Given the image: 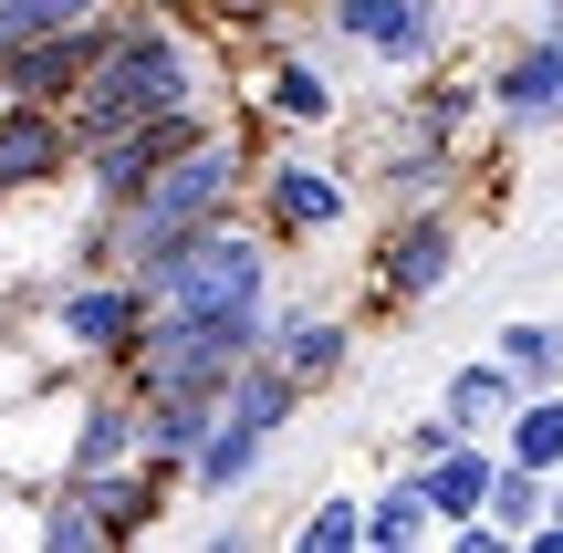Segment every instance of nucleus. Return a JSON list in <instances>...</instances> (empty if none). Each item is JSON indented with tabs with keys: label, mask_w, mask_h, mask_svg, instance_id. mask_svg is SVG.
I'll return each instance as SVG.
<instances>
[{
	"label": "nucleus",
	"mask_w": 563,
	"mask_h": 553,
	"mask_svg": "<svg viewBox=\"0 0 563 553\" xmlns=\"http://www.w3.org/2000/svg\"><path fill=\"white\" fill-rule=\"evenodd\" d=\"M167 104H230V53H220V32H199V21L136 11V0H125L115 32H104V53H95V74L63 95L74 157H84L95 136H115V125L167 115Z\"/></svg>",
	"instance_id": "nucleus-1"
},
{
	"label": "nucleus",
	"mask_w": 563,
	"mask_h": 553,
	"mask_svg": "<svg viewBox=\"0 0 563 553\" xmlns=\"http://www.w3.org/2000/svg\"><path fill=\"white\" fill-rule=\"evenodd\" d=\"M292 418H302L292 366H282V355H251V366L220 387V418H209L199 460H188V491H199V501H241L251 480L272 471V439L292 429Z\"/></svg>",
	"instance_id": "nucleus-2"
},
{
	"label": "nucleus",
	"mask_w": 563,
	"mask_h": 553,
	"mask_svg": "<svg viewBox=\"0 0 563 553\" xmlns=\"http://www.w3.org/2000/svg\"><path fill=\"white\" fill-rule=\"evenodd\" d=\"M146 283V303L157 313H209V303H251V292H272L282 283V241L251 209H230V220H209L199 241H178V251H157V262L136 272Z\"/></svg>",
	"instance_id": "nucleus-3"
},
{
	"label": "nucleus",
	"mask_w": 563,
	"mask_h": 553,
	"mask_svg": "<svg viewBox=\"0 0 563 553\" xmlns=\"http://www.w3.org/2000/svg\"><path fill=\"white\" fill-rule=\"evenodd\" d=\"M42 324H53L63 366L104 376V366H125L136 334H146V283H136V272H115V262H84V272H63V283L42 292Z\"/></svg>",
	"instance_id": "nucleus-4"
},
{
	"label": "nucleus",
	"mask_w": 563,
	"mask_h": 553,
	"mask_svg": "<svg viewBox=\"0 0 563 553\" xmlns=\"http://www.w3.org/2000/svg\"><path fill=\"white\" fill-rule=\"evenodd\" d=\"M313 21L334 32V53L376 63V74H428L449 53V0H323Z\"/></svg>",
	"instance_id": "nucleus-5"
},
{
	"label": "nucleus",
	"mask_w": 563,
	"mask_h": 553,
	"mask_svg": "<svg viewBox=\"0 0 563 553\" xmlns=\"http://www.w3.org/2000/svg\"><path fill=\"white\" fill-rule=\"evenodd\" d=\"M251 199H262V230H272V241H334V230L355 220V199H365V188L344 178V167L292 157V146H282V157L251 167Z\"/></svg>",
	"instance_id": "nucleus-6"
},
{
	"label": "nucleus",
	"mask_w": 563,
	"mask_h": 553,
	"mask_svg": "<svg viewBox=\"0 0 563 553\" xmlns=\"http://www.w3.org/2000/svg\"><path fill=\"white\" fill-rule=\"evenodd\" d=\"M460 283V220L449 209H386V241H376V303L386 313H418Z\"/></svg>",
	"instance_id": "nucleus-7"
},
{
	"label": "nucleus",
	"mask_w": 563,
	"mask_h": 553,
	"mask_svg": "<svg viewBox=\"0 0 563 553\" xmlns=\"http://www.w3.org/2000/svg\"><path fill=\"white\" fill-rule=\"evenodd\" d=\"M481 84H490V125H501V136H553L563 125V32L532 21Z\"/></svg>",
	"instance_id": "nucleus-8"
},
{
	"label": "nucleus",
	"mask_w": 563,
	"mask_h": 553,
	"mask_svg": "<svg viewBox=\"0 0 563 553\" xmlns=\"http://www.w3.org/2000/svg\"><path fill=\"white\" fill-rule=\"evenodd\" d=\"M104 32H115V11H104V21H63V32H21V42H0V104H63L84 74H95Z\"/></svg>",
	"instance_id": "nucleus-9"
},
{
	"label": "nucleus",
	"mask_w": 563,
	"mask_h": 553,
	"mask_svg": "<svg viewBox=\"0 0 563 553\" xmlns=\"http://www.w3.org/2000/svg\"><path fill=\"white\" fill-rule=\"evenodd\" d=\"M74 178V125L63 104H0V199H32V188Z\"/></svg>",
	"instance_id": "nucleus-10"
},
{
	"label": "nucleus",
	"mask_w": 563,
	"mask_h": 553,
	"mask_svg": "<svg viewBox=\"0 0 563 553\" xmlns=\"http://www.w3.org/2000/svg\"><path fill=\"white\" fill-rule=\"evenodd\" d=\"M481 125H490V84H481V74H439V63H428V95L397 104L386 136H418V146H449V157H460Z\"/></svg>",
	"instance_id": "nucleus-11"
},
{
	"label": "nucleus",
	"mask_w": 563,
	"mask_h": 553,
	"mask_svg": "<svg viewBox=\"0 0 563 553\" xmlns=\"http://www.w3.org/2000/svg\"><path fill=\"white\" fill-rule=\"evenodd\" d=\"M262 355H282V366H292L302 397H323V387H344V366H355V324H344V313H282Z\"/></svg>",
	"instance_id": "nucleus-12"
},
{
	"label": "nucleus",
	"mask_w": 563,
	"mask_h": 553,
	"mask_svg": "<svg viewBox=\"0 0 563 553\" xmlns=\"http://www.w3.org/2000/svg\"><path fill=\"white\" fill-rule=\"evenodd\" d=\"M84 491H95L104 533H115V543H136V533H157V512L178 501V471H157V460H125V471H95Z\"/></svg>",
	"instance_id": "nucleus-13"
},
{
	"label": "nucleus",
	"mask_w": 563,
	"mask_h": 553,
	"mask_svg": "<svg viewBox=\"0 0 563 553\" xmlns=\"http://www.w3.org/2000/svg\"><path fill=\"white\" fill-rule=\"evenodd\" d=\"M439 543V501H428V471L407 460L376 501H365V553H428Z\"/></svg>",
	"instance_id": "nucleus-14"
},
{
	"label": "nucleus",
	"mask_w": 563,
	"mask_h": 553,
	"mask_svg": "<svg viewBox=\"0 0 563 553\" xmlns=\"http://www.w3.org/2000/svg\"><path fill=\"white\" fill-rule=\"evenodd\" d=\"M511 397H522V376H511L501 355H470V366H449V376H439V418H449V429H470V439L501 429Z\"/></svg>",
	"instance_id": "nucleus-15"
},
{
	"label": "nucleus",
	"mask_w": 563,
	"mask_h": 553,
	"mask_svg": "<svg viewBox=\"0 0 563 553\" xmlns=\"http://www.w3.org/2000/svg\"><path fill=\"white\" fill-rule=\"evenodd\" d=\"M418 471H428V501H439V533H449V522H470V512L490 501V471H501V450H490V439H449V450H428Z\"/></svg>",
	"instance_id": "nucleus-16"
},
{
	"label": "nucleus",
	"mask_w": 563,
	"mask_h": 553,
	"mask_svg": "<svg viewBox=\"0 0 563 553\" xmlns=\"http://www.w3.org/2000/svg\"><path fill=\"white\" fill-rule=\"evenodd\" d=\"M501 460H522V471H563V387H522L501 418Z\"/></svg>",
	"instance_id": "nucleus-17"
},
{
	"label": "nucleus",
	"mask_w": 563,
	"mask_h": 553,
	"mask_svg": "<svg viewBox=\"0 0 563 553\" xmlns=\"http://www.w3.org/2000/svg\"><path fill=\"white\" fill-rule=\"evenodd\" d=\"M490 355H501L522 387H563V324H543V313H511V324L490 334Z\"/></svg>",
	"instance_id": "nucleus-18"
},
{
	"label": "nucleus",
	"mask_w": 563,
	"mask_h": 553,
	"mask_svg": "<svg viewBox=\"0 0 563 553\" xmlns=\"http://www.w3.org/2000/svg\"><path fill=\"white\" fill-rule=\"evenodd\" d=\"M282 543H292V553H365V501H355V491H323Z\"/></svg>",
	"instance_id": "nucleus-19"
},
{
	"label": "nucleus",
	"mask_w": 563,
	"mask_h": 553,
	"mask_svg": "<svg viewBox=\"0 0 563 553\" xmlns=\"http://www.w3.org/2000/svg\"><path fill=\"white\" fill-rule=\"evenodd\" d=\"M543 491H553V480H543V471H522V460H501V471H490V501H481V512H490V522H501V533H511V543H522V533H532V522H543Z\"/></svg>",
	"instance_id": "nucleus-20"
},
{
	"label": "nucleus",
	"mask_w": 563,
	"mask_h": 553,
	"mask_svg": "<svg viewBox=\"0 0 563 553\" xmlns=\"http://www.w3.org/2000/svg\"><path fill=\"white\" fill-rule=\"evenodd\" d=\"M104 11H125V0H0V42L63 32V21H104Z\"/></svg>",
	"instance_id": "nucleus-21"
},
{
	"label": "nucleus",
	"mask_w": 563,
	"mask_h": 553,
	"mask_svg": "<svg viewBox=\"0 0 563 553\" xmlns=\"http://www.w3.org/2000/svg\"><path fill=\"white\" fill-rule=\"evenodd\" d=\"M543 522H553V533H563V471H553V491H543Z\"/></svg>",
	"instance_id": "nucleus-22"
},
{
	"label": "nucleus",
	"mask_w": 563,
	"mask_h": 553,
	"mask_svg": "<svg viewBox=\"0 0 563 553\" xmlns=\"http://www.w3.org/2000/svg\"><path fill=\"white\" fill-rule=\"evenodd\" d=\"M543 32H563V0H543Z\"/></svg>",
	"instance_id": "nucleus-23"
}]
</instances>
